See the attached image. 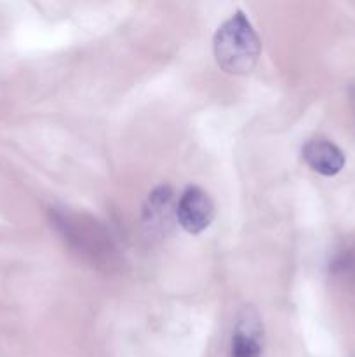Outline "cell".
Wrapping results in <instances>:
<instances>
[{"label": "cell", "mask_w": 355, "mask_h": 357, "mask_svg": "<svg viewBox=\"0 0 355 357\" xmlns=\"http://www.w3.org/2000/svg\"><path fill=\"white\" fill-rule=\"evenodd\" d=\"M212 47L219 68L232 75L253 72L261 54L260 37L242 10H237L218 28Z\"/></svg>", "instance_id": "obj_1"}, {"label": "cell", "mask_w": 355, "mask_h": 357, "mask_svg": "<svg viewBox=\"0 0 355 357\" xmlns=\"http://www.w3.org/2000/svg\"><path fill=\"white\" fill-rule=\"evenodd\" d=\"M52 223L63 234L73 250L89 257L96 264H111L115 248L106 230L94 220L66 211L52 213Z\"/></svg>", "instance_id": "obj_2"}, {"label": "cell", "mask_w": 355, "mask_h": 357, "mask_svg": "<svg viewBox=\"0 0 355 357\" xmlns=\"http://www.w3.org/2000/svg\"><path fill=\"white\" fill-rule=\"evenodd\" d=\"M214 216L216 208L211 195L197 185L188 187L178 199L176 220L191 236H198L207 230Z\"/></svg>", "instance_id": "obj_3"}, {"label": "cell", "mask_w": 355, "mask_h": 357, "mask_svg": "<svg viewBox=\"0 0 355 357\" xmlns=\"http://www.w3.org/2000/svg\"><path fill=\"white\" fill-rule=\"evenodd\" d=\"M232 357H261L263 356V323L253 305L242 307L235 319V328L230 345Z\"/></svg>", "instance_id": "obj_4"}, {"label": "cell", "mask_w": 355, "mask_h": 357, "mask_svg": "<svg viewBox=\"0 0 355 357\" xmlns=\"http://www.w3.org/2000/svg\"><path fill=\"white\" fill-rule=\"evenodd\" d=\"M301 157L306 166L322 176H336L345 167L343 150L327 138H312L303 145Z\"/></svg>", "instance_id": "obj_5"}, {"label": "cell", "mask_w": 355, "mask_h": 357, "mask_svg": "<svg viewBox=\"0 0 355 357\" xmlns=\"http://www.w3.org/2000/svg\"><path fill=\"white\" fill-rule=\"evenodd\" d=\"M178 201L174 199L173 188L160 185L148 194L143 206V223L150 232L166 234L169 230L173 218H176Z\"/></svg>", "instance_id": "obj_6"}]
</instances>
